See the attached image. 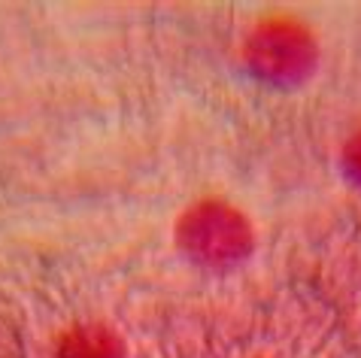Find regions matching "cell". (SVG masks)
Wrapping results in <instances>:
<instances>
[{
    "label": "cell",
    "mask_w": 361,
    "mask_h": 358,
    "mask_svg": "<svg viewBox=\"0 0 361 358\" xmlns=\"http://www.w3.org/2000/svg\"><path fill=\"white\" fill-rule=\"evenodd\" d=\"M343 167H346L349 179H353V183L361 188V134L349 140L346 152H343Z\"/></svg>",
    "instance_id": "277c9868"
},
{
    "label": "cell",
    "mask_w": 361,
    "mask_h": 358,
    "mask_svg": "<svg viewBox=\"0 0 361 358\" xmlns=\"http://www.w3.org/2000/svg\"><path fill=\"white\" fill-rule=\"evenodd\" d=\"M179 246L200 264L222 267L252 252V228L246 216L222 201H204L192 206L176 228Z\"/></svg>",
    "instance_id": "6da1fadb"
},
{
    "label": "cell",
    "mask_w": 361,
    "mask_h": 358,
    "mask_svg": "<svg viewBox=\"0 0 361 358\" xmlns=\"http://www.w3.org/2000/svg\"><path fill=\"white\" fill-rule=\"evenodd\" d=\"M246 58L258 76L292 85L313 70L316 43L292 18H270L249 37Z\"/></svg>",
    "instance_id": "7a4b0ae2"
},
{
    "label": "cell",
    "mask_w": 361,
    "mask_h": 358,
    "mask_svg": "<svg viewBox=\"0 0 361 358\" xmlns=\"http://www.w3.org/2000/svg\"><path fill=\"white\" fill-rule=\"evenodd\" d=\"M58 358H125V346L104 325H79L61 337Z\"/></svg>",
    "instance_id": "3957f363"
}]
</instances>
